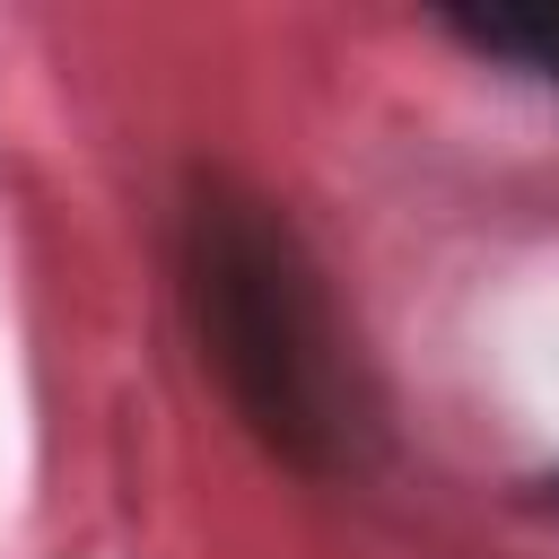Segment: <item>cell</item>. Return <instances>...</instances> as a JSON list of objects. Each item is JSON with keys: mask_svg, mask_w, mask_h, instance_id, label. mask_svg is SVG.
<instances>
[{"mask_svg": "<svg viewBox=\"0 0 559 559\" xmlns=\"http://www.w3.org/2000/svg\"><path fill=\"white\" fill-rule=\"evenodd\" d=\"M472 52H489V61H515V70H533L542 87H559V0H524V9H463V17H445Z\"/></svg>", "mask_w": 559, "mask_h": 559, "instance_id": "cell-2", "label": "cell"}, {"mask_svg": "<svg viewBox=\"0 0 559 559\" xmlns=\"http://www.w3.org/2000/svg\"><path fill=\"white\" fill-rule=\"evenodd\" d=\"M175 280L236 419L280 463L332 472L349 454V358L288 218L227 175H192L175 218Z\"/></svg>", "mask_w": 559, "mask_h": 559, "instance_id": "cell-1", "label": "cell"}]
</instances>
